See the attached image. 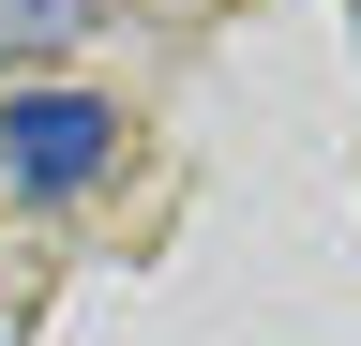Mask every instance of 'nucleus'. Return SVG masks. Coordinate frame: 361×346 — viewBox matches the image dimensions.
<instances>
[{
	"label": "nucleus",
	"mask_w": 361,
	"mask_h": 346,
	"mask_svg": "<svg viewBox=\"0 0 361 346\" xmlns=\"http://www.w3.org/2000/svg\"><path fill=\"white\" fill-rule=\"evenodd\" d=\"M106 151H121L106 91H16V106H0V166H16L30 196H75V181H90Z\"/></svg>",
	"instance_id": "obj_1"
}]
</instances>
